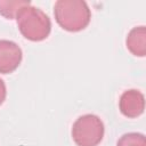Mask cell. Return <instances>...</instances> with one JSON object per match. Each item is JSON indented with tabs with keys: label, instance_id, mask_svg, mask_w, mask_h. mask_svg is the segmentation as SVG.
<instances>
[{
	"label": "cell",
	"instance_id": "cell-1",
	"mask_svg": "<svg viewBox=\"0 0 146 146\" xmlns=\"http://www.w3.org/2000/svg\"><path fill=\"white\" fill-rule=\"evenodd\" d=\"M54 16L63 30L79 32L89 25L91 11L86 1L58 0L54 5Z\"/></svg>",
	"mask_w": 146,
	"mask_h": 146
},
{
	"label": "cell",
	"instance_id": "cell-2",
	"mask_svg": "<svg viewBox=\"0 0 146 146\" xmlns=\"http://www.w3.org/2000/svg\"><path fill=\"white\" fill-rule=\"evenodd\" d=\"M16 21L21 34L30 41H42L50 34V18L40 8L31 5L23 7L17 14Z\"/></svg>",
	"mask_w": 146,
	"mask_h": 146
},
{
	"label": "cell",
	"instance_id": "cell-3",
	"mask_svg": "<svg viewBox=\"0 0 146 146\" xmlns=\"http://www.w3.org/2000/svg\"><path fill=\"white\" fill-rule=\"evenodd\" d=\"M105 127L99 116L84 114L72 125V139L78 146H98L104 137Z\"/></svg>",
	"mask_w": 146,
	"mask_h": 146
},
{
	"label": "cell",
	"instance_id": "cell-4",
	"mask_svg": "<svg viewBox=\"0 0 146 146\" xmlns=\"http://www.w3.org/2000/svg\"><path fill=\"white\" fill-rule=\"evenodd\" d=\"M23 52L21 47L10 40H0V73H13L21 64Z\"/></svg>",
	"mask_w": 146,
	"mask_h": 146
},
{
	"label": "cell",
	"instance_id": "cell-5",
	"mask_svg": "<svg viewBox=\"0 0 146 146\" xmlns=\"http://www.w3.org/2000/svg\"><path fill=\"white\" fill-rule=\"evenodd\" d=\"M119 108L122 115L129 119L138 117L145 110V97L137 89L125 90L119 100Z\"/></svg>",
	"mask_w": 146,
	"mask_h": 146
},
{
	"label": "cell",
	"instance_id": "cell-6",
	"mask_svg": "<svg viewBox=\"0 0 146 146\" xmlns=\"http://www.w3.org/2000/svg\"><path fill=\"white\" fill-rule=\"evenodd\" d=\"M128 50L137 57H145L146 55V29L144 25L135 26L130 30L125 39Z\"/></svg>",
	"mask_w": 146,
	"mask_h": 146
},
{
	"label": "cell",
	"instance_id": "cell-7",
	"mask_svg": "<svg viewBox=\"0 0 146 146\" xmlns=\"http://www.w3.org/2000/svg\"><path fill=\"white\" fill-rule=\"evenodd\" d=\"M27 5L31 2L26 0H0V15L7 19H14L19 10Z\"/></svg>",
	"mask_w": 146,
	"mask_h": 146
},
{
	"label": "cell",
	"instance_id": "cell-8",
	"mask_svg": "<svg viewBox=\"0 0 146 146\" xmlns=\"http://www.w3.org/2000/svg\"><path fill=\"white\" fill-rule=\"evenodd\" d=\"M116 146H146L145 136L139 132H128L120 137Z\"/></svg>",
	"mask_w": 146,
	"mask_h": 146
},
{
	"label": "cell",
	"instance_id": "cell-9",
	"mask_svg": "<svg viewBox=\"0 0 146 146\" xmlns=\"http://www.w3.org/2000/svg\"><path fill=\"white\" fill-rule=\"evenodd\" d=\"M6 96H7V89H6V84L3 82L2 79H0V105L3 104L5 99H6Z\"/></svg>",
	"mask_w": 146,
	"mask_h": 146
}]
</instances>
